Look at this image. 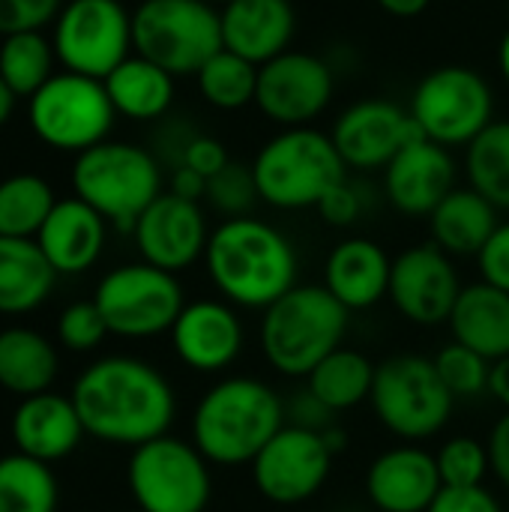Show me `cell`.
<instances>
[{
  "mask_svg": "<svg viewBox=\"0 0 509 512\" xmlns=\"http://www.w3.org/2000/svg\"><path fill=\"white\" fill-rule=\"evenodd\" d=\"M114 117L117 111L105 84L69 69L54 72L27 99V123L33 135L63 153H84L108 141Z\"/></svg>",
  "mask_w": 509,
  "mask_h": 512,
  "instance_id": "cell-9",
  "label": "cell"
},
{
  "mask_svg": "<svg viewBox=\"0 0 509 512\" xmlns=\"http://www.w3.org/2000/svg\"><path fill=\"white\" fill-rule=\"evenodd\" d=\"M9 429H12L15 450L45 465L72 456L81 438L87 435L72 396H57V393H36L21 399Z\"/></svg>",
  "mask_w": 509,
  "mask_h": 512,
  "instance_id": "cell-22",
  "label": "cell"
},
{
  "mask_svg": "<svg viewBox=\"0 0 509 512\" xmlns=\"http://www.w3.org/2000/svg\"><path fill=\"white\" fill-rule=\"evenodd\" d=\"M441 489L435 456L417 444L384 450L366 471V495L378 512H426Z\"/></svg>",
  "mask_w": 509,
  "mask_h": 512,
  "instance_id": "cell-20",
  "label": "cell"
},
{
  "mask_svg": "<svg viewBox=\"0 0 509 512\" xmlns=\"http://www.w3.org/2000/svg\"><path fill=\"white\" fill-rule=\"evenodd\" d=\"M291 423L312 429V432H327L333 429V411L327 405H321L309 390H303L294 402H291Z\"/></svg>",
  "mask_w": 509,
  "mask_h": 512,
  "instance_id": "cell-46",
  "label": "cell"
},
{
  "mask_svg": "<svg viewBox=\"0 0 509 512\" xmlns=\"http://www.w3.org/2000/svg\"><path fill=\"white\" fill-rule=\"evenodd\" d=\"M72 402L90 438L132 450L168 435L177 417L171 381L147 360L126 354L90 363L72 387Z\"/></svg>",
  "mask_w": 509,
  "mask_h": 512,
  "instance_id": "cell-1",
  "label": "cell"
},
{
  "mask_svg": "<svg viewBox=\"0 0 509 512\" xmlns=\"http://www.w3.org/2000/svg\"><path fill=\"white\" fill-rule=\"evenodd\" d=\"M129 492L141 512H204L210 504V462L192 441L162 435L132 450Z\"/></svg>",
  "mask_w": 509,
  "mask_h": 512,
  "instance_id": "cell-10",
  "label": "cell"
},
{
  "mask_svg": "<svg viewBox=\"0 0 509 512\" xmlns=\"http://www.w3.org/2000/svg\"><path fill=\"white\" fill-rule=\"evenodd\" d=\"M105 237L108 222L90 204L72 195L54 204L51 216L36 234V243L57 276H78L99 261Z\"/></svg>",
  "mask_w": 509,
  "mask_h": 512,
  "instance_id": "cell-25",
  "label": "cell"
},
{
  "mask_svg": "<svg viewBox=\"0 0 509 512\" xmlns=\"http://www.w3.org/2000/svg\"><path fill=\"white\" fill-rule=\"evenodd\" d=\"M132 512H141V510H132Z\"/></svg>",
  "mask_w": 509,
  "mask_h": 512,
  "instance_id": "cell-55",
  "label": "cell"
},
{
  "mask_svg": "<svg viewBox=\"0 0 509 512\" xmlns=\"http://www.w3.org/2000/svg\"><path fill=\"white\" fill-rule=\"evenodd\" d=\"M435 369L453 399H477L480 393H489L492 363L459 342H450L435 354Z\"/></svg>",
  "mask_w": 509,
  "mask_h": 512,
  "instance_id": "cell-37",
  "label": "cell"
},
{
  "mask_svg": "<svg viewBox=\"0 0 509 512\" xmlns=\"http://www.w3.org/2000/svg\"><path fill=\"white\" fill-rule=\"evenodd\" d=\"M498 225V207L471 186H456L429 216L432 243L450 258H477Z\"/></svg>",
  "mask_w": 509,
  "mask_h": 512,
  "instance_id": "cell-27",
  "label": "cell"
},
{
  "mask_svg": "<svg viewBox=\"0 0 509 512\" xmlns=\"http://www.w3.org/2000/svg\"><path fill=\"white\" fill-rule=\"evenodd\" d=\"M57 270L48 264L36 240L0 237V315H24L39 309L54 291Z\"/></svg>",
  "mask_w": 509,
  "mask_h": 512,
  "instance_id": "cell-28",
  "label": "cell"
},
{
  "mask_svg": "<svg viewBox=\"0 0 509 512\" xmlns=\"http://www.w3.org/2000/svg\"><path fill=\"white\" fill-rule=\"evenodd\" d=\"M285 426V402L279 393L249 375H231L213 384L195 405L192 444L210 465H252L255 456Z\"/></svg>",
  "mask_w": 509,
  "mask_h": 512,
  "instance_id": "cell-3",
  "label": "cell"
},
{
  "mask_svg": "<svg viewBox=\"0 0 509 512\" xmlns=\"http://www.w3.org/2000/svg\"><path fill=\"white\" fill-rule=\"evenodd\" d=\"M348 309L324 285H294L264 309L258 345L264 360L285 378H309L312 369L342 348Z\"/></svg>",
  "mask_w": 509,
  "mask_h": 512,
  "instance_id": "cell-4",
  "label": "cell"
},
{
  "mask_svg": "<svg viewBox=\"0 0 509 512\" xmlns=\"http://www.w3.org/2000/svg\"><path fill=\"white\" fill-rule=\"evenodd\" d=\"M411 117L429 141L447 150L468 147L495 120V96L477 69L441 66L417 84Z\"/></svg>",
  "mask_w": 509,
  "mask_h": 512,
  "instance_id": "cell-12",
  "label": "cell"
},
{
  "mask_svg": "<svg viewBox=\"0 0 509 512\" xmlns=\"http://www.w3.org/2000/svg\"><path fill=\"white\" fill-rule=\"evenodd\" d=\"M348 165L342 162L333 138L312 126H294L273 135L252 162L258 198L276 210L318 207L336 189Z\"/></svg>",
  "mask_w": 509,
  "mask_h": 512,
  "instance_id": "cell-5",
  "label": "cell"
},
{
  "mask_svg": "<svg viewBox=\"0 0 509 512\" xmlns=\"http://www.w3.org/2000/svg\"><path fill=\"white\" fill-rule=\"evenodd\" d=\"M501 72H504V78H507L509 84V33L504 36V42H501Z\"/></svg>",
  "mask_w": 509,
  "mask_h": 512,
  "instance_id": "cell-52",
  "label": "cell"
},
{
  "mask_svg": "<svg viewBox=\"0 0 509 512\" xmlns=\"http://www.w3.org/2000/svg\"><path fill=\"white\" fill-rule=\"evenodd\" d=\"M333 468V450L321 432L282 426L252 462V483L261 498L279 507H294L315 498Z\"/></svg>",
  "mask_w": 509,
  "mask_h": 512,
  "instance_id": "cell-14",
  "label": "cell"
},
{
  "mask_svg": "<svg viewBox=\"0 0 509 512\" xmlns=\"http://www.w3.org/2000/svg\"><path fill=\"white\" fill-rule=\"evenodd\" d=\"M57 198L39 174H12L0 180V237L36 240Z\"/></svg>",
  "mask_w": 509,
  "mask_h": 512,
  "instance_id": "cell-34",
  "label": "cell"
},
{
  "mask_svg": "<svg viewBox=\"0 0 509 512\" xmlns=\"http://www.w3.org/2000/svg\"><path fill=\"white\" fill-rule=\"evenodd\" d=\"M207 3H213V6H228V3H234V0H207Z\"/></svg>",
  "mask_w": 509,
  "mask_h": 512,
  "instance_id": "cell-53",
  "label": "cell"
},
{
  "mask_svg": "<svg viewBox=\"0 0 509 512\" xmlns=\"http://www.w3.org/2000/svg\"><path fill=\"white\" fill-rule=\"evenodd\" d=\"M102 84L114 111L138 123L165 117L174 102V75L141 54H129Z\"/></svg>",
  "mask_w": 509,
  "mask_h": 512,
  "instance_id": "cell-29",
  "label": "cell"
},
{
  "mask_svg": "<svg viewBox=\"0 0 509 512\" xmlns=\"http://www.w3.org/2000/svg\"><path fill=\"white\" fill-rule=\"evenodd\" d=\"M486 450H489L492 474L498 477L501 486H507L509 489V411L492 426L489 441H486Z\"/></svg>",
  "mask_w": 509,
  "mask_h": 512,
  "instance_id": "cell-47",
  "label": "cell"
},
{
  "mask_svg": "<svg viewBox=\"0 0 509 512\" xmlns=\"http://www.w3.org/2000/svg\"><path fill=\"white\" fill-rule=\"evenodd\" d=\"M93 303L99 306L108 333L123 339H153L171 333L186 300L174 273L147 261L114 267L96 285Z\"/></svg>",
  "mask_w": 509,
  "mask_h": 512,
  "instance_id": "cell-11",
  "label": "cell"
},
{
  "mask_svg": "<svg viewBox=\"0 0 509 512\" xmlns=\"http://www.w3.org/2000/svg\"><path fill=\"white\" fill-rule=\"evenodd\" d=\"M105 336H108V324L93 300L69 303L57 318V339L63 348H69L75 354L99 348L105 342Z\"/></svg>",
  "mask_w": 509,
  "mask_h": 512,
  "instance_id": "cell-40",
  "label": "cell"
},
{
  "mask_svg": "<svg viewBox=\"0 0 509 512\" xmlns=\"http://www.w3.org/2000/svg\"><path fill=\"white\" fill-rule=\"evenodd\" d=\"M72 189L75 198L90 204L105 222L132 234L138 216L162 195V165L138 144L102 141L78 153Z\"/></svg>",
  "mask_w": 509,
  "mask_h": 512,
  "instance_id": "cell-6",
  "label": "cell"
},
{
  "mask_svg": "<svg viewBox=\"0 0 509 512\" xmlns=\"http://www.w3.org/2000/svg\"><path fill=\"white\" fill-rule=\"evenodd\" d=\"M63 0H0V36L42 30L54 24Z\"/></svg>",
  "mask_w": 509,
  "mask_h": 512,
  "instance_id": "cell-41",
  "label": "cell"
},
{
  "mask_svg": "<svg viewBox=\"0 0 509 512\" xmlns=\"http://www.w3.org/2000/svg\"><path fill=\"white\" fill-rule=\"evenodd\" d=\"M393 258L369 237L336 243L324 261V288L348 309L366 312L390 294Z\"/></svg>",
  "mask_w": 509,
  "mask_h": 512,
  "instance_id": "cell-24",
  "label": "cell"
},
{
  "mask_svg": "<svg viewBox=\"0 0 509 512\" xmlns=\"http://www.w3.org/2000/svg\"><path fill=\"white\" fill-rule=\"evenodd\" d=\"M489 396L495 402H501L504 411H509V357L492 363V372H489Z\"/></svg>",
  "mask_w": 509,
  "mask_h": 512,
  "instance_id": "cell-49",
  "label": "cell"
},
{
  "mask_svg": "<svg viewBox=\"0 0 509 512\" xmlns=\"http://www.w3.org/2000/svg\"><path fill=\"white\" fill-rule=\"evenodd\" d=\"M318 213L327 225L333 228H351L360 216H363V195L354 183L342 180L336 189H330L321 204H318Z\"/></svg>",
  "mask_w": 509,
  "mask_h": 512,
  "instance_id": "cell-43",
  "label": "cell"
},
{
  "mask_svg": "<svg viewBox=\"0 0 509 512\" xmlns=\"http://www.w3.org/2000/svg\"><path fill=\"white\" fill-rule=\"evenodd\" d=\"M60 489L54 471L24 453L0 459V512H57Z\"/></svg>",
  "mask_w": 509,
  "mask_h": 512,
  "instance_id": "cell-32",
  "label": "cell"
},
{
  "mask_svg": "<svg viewBox=\"0 0 509 512\" xmlns=\"http://www.w3.org/2000/svg\"><path fill=\"white\" fill-rule=\"evenodd\" d=\"M453 342L477 351L489 363L509 357V294L489 285L474 282L465 285L453 312H450Z\"/></svg>",
  "mask_w": 509,
  "mask_h": 512,
  "instance_id": "cell-26",
  "label": "cell"
},
{
  "mask_svg": "<svg viewBox=\"0 0 509 512\" xmlns=\"http://www.w3.org/2000/svg\"><path fill=\"white\" fill-rule=\"evenodd\" d=\"M201 96L219 111H237L255 102L258 90V66L243 60L240 54L222 48L198 69Z\"/></svg>",
  "mask_w": 509,
  "mask_h": 512,
  "instance_id": "cell-36",
  "label": "cell"
},
{
  "mask_svg": "<svg viewBox=\"0 0 509 512\" xmlns=\"http://www.w3.org/2000/svg\"><path fill=\"white\" fill-rule=\"evenodd\" d=\"M375 3L396 18H414L429 6V0H375Z\"/></svg>",
  "mask_w": 509,
  "mask_h": 512,
  "instance_id": "cell-50",
  "label": "cell"
},
{
  "mask_svg": "<svg viewBox=\"0 0 509 512\" xmlns=\"http://www.w3.org/2000/svg\"><path fill=\"white\" fill-rule=\"evenodd\" d=\"M369 405L390 435L402 441H426L450 423L456 399L444 387L435 360L396 354L375 366Z\"/></svg>",
  "mask_w": 509,
  "mask_h": 512,
  "instance_id": "cell-8",
  "label": "cell"
},
{
  "mask_svg": "<svg viewBox=\"0 0 509 512\" xmlns=\"http://www.w3.org/2000/svg\"><path fill=\"white\" fill-rule=\"evenodd\" d=\"M372 384H375V363L354 348H336L306 378V390L333 414L369 402Z\"/></svg>",
  "mask_w": 509,
  "mask_h": 512,
  "instance_id": "cell-31",
  "label": "cell"
},
{
  "mask_svg": "<svg viewBox=\"0 0 509 512\" xmlns=\"http://www.w3.org/2000/svg\"><path fill=\"white\" fill-rule=\"evenodd\" d=\"M477 267L483 282L501 288L509 294V222H501L489 243L477 255Z\"/></svg>",
  "mask_w": 509,
  "mask_h": 512,
  "instance_id": "cell-44",
  "label": "cell"
},
{
  "mask_svg": "<svg viewBox=\"0 0 509 512\" xmlns=\"http://www.w3.org/2000/svg\"><path fill=\"white\" fill-rule=\"evenodd\" d=\"M468 186L498 210H509V120H492L465 147Z\"/></svg>",
  "mask_w": 509,
  "mask_h": 512,
  "instance_id": "cell-33",
  "label": "cell"
},
{
  "mask_svg": "<svg viewBox=\"0 0 509 512\" xmlns=\"http://www.w3.org/2000/svg\"><path fill=\"white\" fill-rule=\"evenodd\" d=\"M51 45L63 69L105 81L132 51V15L120 0H69Z\"/></svg>",
  "mask_w": 509,
  "mask_h": 512,
  "instance_id": "cell-13",
  "label": "cell"
},
{
  "mask_svg": "<svg viewBox=\"0 0 509 512\" xmlns=\"http://www.w3.org/2000/svg\"><path fill=\"white\" fill-rule=\"evenodd\" d=\"M177 198H186V201H201L207 195V177H201L198 171L186 168V165H177L171 171V189Z\"/></svg>",
  "mask_w": 509,
  "mask_h": 512,
  "instance_id": "cell-48",
  "label": "cell"
},
{
  "mask_svg": "<svg viewBox=\"0 0 509 512\" xmlns=\"http://www.w3.org/2000/svg\"><path fill=\"white\" fill-rule=\"evenodd\" d=\"M15 93L6 87V81L0 78V126H6L9 123V117H12V111H15Z\"/></svg>",
  "mask_w": 509,
  "mask_h": 512,
  "instance_id": "cell-51",
  "label": "cell"
},
{
  "mask_svg": "<svg viewBox=\"0 0 509 512\" xmlns=\"http://www.w3.org/2000/svg\"><path fill=\"white\" fill-rule=\"evenodd\" d=\"M435 462H438L441 483H444V486H453V489L483 486L486 474L492 471L486 444L477 441V438H468V435L450 438V441L438 450Z\"/></svg>",
  "mask_w": 509,
  "mask_h": 512,
  "instance_id": "cell-38",
  "label": "cell"
},
{
  "mask_svg": "<svg viewBox=\"0 0 509 512\" xmlns=\"http://www.w3.org/2000/svg\"><path fill=\"white\" fill-rule=\"evenodd\" d=\"M228 162H231V159H228V150H225L216 138L198 135V132L189 138V144H186V150H183V159H180V165L198 171V174L207 177V180L216 177Z\"/></svg>",
  "mask_w": 509,
  "mask_h": 512,
  "instance_id": "cell-45",
  "label": "cell"
},
{
  "mask_svg": "<svg viewBox=\"0 0 509 512\" xmlns=\"http://www.w3.org/2000/svg\"><path fill=\"white\" fill-rule=\"evenodd\" d=\"M57 348L30 327L0 330V387L27 399L48 393L57 378Z\"/></svg>",
  "mask_w": 509,
  "mask_h": 512,
  "instance_id": "cell-30",
  "label": "cell"
},
{
  "mask_svg": "<svg viewBox=\"0 0 509 512\" xmlns=\"http://www.w3.org/2000/svg\"><path fill=\"white\" fill-rule=\"evenodd\" d=\"M54 45L42 30L12 33L0 42V78L18 99H30L54 72Z\"/></svg>",
  "mask_w": 509,
  "mask_h": 512,
  "instance_id": "cell-35",
  "label": "cell"
},
{
  "mask_svg": "<svg viewBox=\"0 0 509 512\" xmlns=\"http://www.w3.org/2000/svg\"><path fill=\"white\" fill-rule=\"evenodd\" d=\"M219 18L222 48L255 66L285 54L297 30V12L291 0H234L222 6Z\"/></svg>",
  "mask_w": 509,
  "mask_h": 512,
  "instance_id": "cell-23",
  "label": "cell"
},
{
  "mask_svg": "<svg viewBox=\"0 0 509 512\" xmlns=\"http://www.w3.org/2000/svg\"><path fill=\"white\" fill-rule=\"evenodd\" d=\"M132 48L174 78L222 51V18L207 0H141L132 12Z\"/></svg>",
  "mask_w": 509,
  "mask_h": 512,
  "instance_id": "cell-7",
  "label": "cell"
},
{
  "mask_svg": "<svg viewBox=\"0 0 509 512\" xmlns=\"http://www.w3.org/2000/svg\"><path fill=\"white\" fill-rule=\"evenodd\" d=\"M456 189V162L447 147L420 138L411 141L387 168L384 192L405 216H432L435 207Z\"/></svg>",
  "mask_w": 509,
  "mask_h": 512,
  "instance_id": "cell-21",
  "label": "cell"
},
{
  "mask_svg": "<svg viewBox=\"0 0 509 512\" xmlns=\"http://www.w3.org/2000/svg\"><path fill=\"white\" fill-rule=\"evenodd\" d=\"M204 267L213 288L237 309H267L297 285V249L270 222L225 219L210 231Z\"/></svg>",
  "mask_w": 509,
  "mask_h": 512,
  "instance_id": "cell-2",
  "label": "cell"
},
{
  "mask_svg": "<svg viewBox=\"0 0 509 512\" xmlns=\"http://www.w3.org/2000/svg\"><path fill=\"white\" fill-rule=\"evenodd\" d=\"M330 138L348 168L384 171L411 141L426 135L402 105L387 99H363L339 114Z\"/></svg>",
  "mask_w": 509,
  "mask_h": 512,
  "instance_id": "cell-17",
  "label": "cell"
},
{
  "mask_svg": "<svg viewBox=\"0 0 509 512\" xmlns=\"http://www.w3.org/2000/svg\"><path fill=\"white\" fill-rule=\"evenodd\" d=\"M246 342L237 306L228 300H195L186 303L171 327V345L183 366L201 375L228 369Z\"/></svg>",
  "mask_w": 509,
  "mask_h": 512,
  "instance_id": "cell-19",
  "label": "cell"
},
{
  "mask_svg": "<svg viewBox=\"0 0 509 512\" xmlns=\"http://www.w3.org/2000/svg\"><path fill=\"white\" fill-rule=\"evenodd\" d=\"M336 90L333 66L309 51H285L258 66L255 105L261 114L285 129L309 126L330 105Z\"/></svg>",
  "mask_w": 509,
  "mask_h": 512,
  "instance_id": "cell-15",
  "label": "cell"
},
{
  "mask_svg": "<svg viewBox=\"0 0 509 512\" xmlns=\"http://www.w3.org/2000/svg\"><path fill=\"white\" fill-rule=\"evenodd\" d=\"M507 15H509V6H507Z\"/></svg>",
  "mask_w": 509,
  "mask_h": 512,
  "instance_id": "cell-54",
  "label": "cell"
},
{
  "mask_svg": "<svg viewBox=\"0 0 509 512\" xmlns=\"http://www.w3.org/2000/svg\"><path fill=\"white\" fill-rule=\"evenodd\" d=\"M426 512H507L504 504L498 501L495 492H489L486 486H465V489H453L444 486L438 492V498L432 501V507Z\"/></svg>",
  "mask_w": 509,
  "mask_h": 512,
  "instance_id": "cell-42",
  "label": "cell"
},
{
  "mask_svg": "<svg viewBox=\"0 0 509 512\" xmlns=\"http://www.w3.org/2000/svg\"><path fill=\"white\" fill-rule=\"evenodd\" d=\"M204 201L222 213L225 219H237V216H249V210L258 201V189H255V177H252V165L243 168L237 162H228L216 177L207 180V195Z\"/></svg>",
  "mask_w": 509,
  "mask_h": 512,
  "instance_id": "cell-39",
  "label": "cell"
},
{
  "mask_svg": "<svg viewBox=\"0 0 509 512\" xmlns=\"http://www.w3.org/2000/svg\"><path fill=\"white\" fill-rule=\"evenodd\" d=\"M462 288L453 258L435 243H420L393 258L387 297L405 321L417 327H438L450 321Z\"/></svg>",
  "mask_w": 509,
  "mask_h": 512,
  "instance_id": "cell-16",
  "label": "cell"
},
{
  "mask_svg": "<svg viewBox=\"0 0 509 512\" xmlns=\"http://www.w3.org/2000/svg\"><path fill=\"white\" fill-rule=\"evenodd\" d=\"M132 237L141 261L177 276L180 270L204 258L210 228L198 201H186L177 198L174 192H162L138 216Z\"/></svg>",
  "mask_w": 509,
  "mask_h": 512,
  "instance_id": "cell-18",
  "label": "cell"
}]
</instances>
